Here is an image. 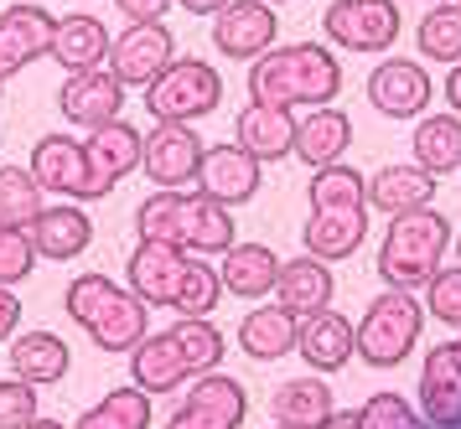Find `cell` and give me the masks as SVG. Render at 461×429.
Masks as SVG:
<instances>
[{
	"label": "cell",
	"instance_id": "cell-51",
	"mask_svg": "<svg viewBox=\"0 0 461 429\" xmlns=\"http://www.w3.org/2000/svg\"><path fill=\"white\" fill-rule=\"evenodd\" d=\"M456 248H461V238H456ZM456 264H461V259H456Z\"/></svg>",
	"mask_w": 461,
	"mask_h": 429
},
{
	"label": "cell",
	"instance_id": "cell-20",
	"mask_svg": "<svg viewBox=\"0 0 461 429\" xmlns=\"http://www.w3.org/2000/svg\"><path fill=\"white\" fill-rule=\"evenodd\" d=\"M295 347H301V357H306L316 372H342L357 357V331H353L348 316H337L332 306H321V310H312V316H301Z\"/></svg>",
	"mask_w": 461,
	"mask_h": 429
},
{
	"label": "cell",
	"instance_id": "cell-16",
	"mask_svg": "<svg viewBox=\"0 0 461 429\" xmlns=\"http://www.w3.org/2000/svg\"><path fill=\"white\" fill-rule=\"evenodd\" d=\"M197 182H203V192H208L212 202H223V207L254 202V192H259V182H265V161L249 156L239 140L233 145H212V150H203V171H197Z\"/></svg>",
	"mask_w": 461,
	"mask_h": 429
},
{
	"label": "cell",
	"instance_id": "cell-3",
	"mask_svg": "<svg viewBox=\"0 0 461 429\" xmlns=\"http://www.w3.org/2000/svg\"><path fill=\"white\" fill-rule=\"evenodd\" d=\"M63 310L68 321H78L88 331V342L99 352H135L146 342V300L135 290L114 285L104 274H78L63 295Z\"/></svg>",
	"mask_w": 461,
	"mask_h": 429
},
{
	"label": "cell",
	"instance_id": "cell-17",
	"mask_svg": "<svg viewBox=\"0 0 461 429\" xmlns=\"http://www.w3.org/2000/svg\"><path fill=\"white\" fill-rule=\"evenodd\" d=\"M58 109H63V120L78 124V130H94V124H104V120H120V109H125V83L114 78L109 67L68 73L63 94H58Z\"/></svg>",
	"mask_w": 461,
	"mask_h": 429
},
{
	"label": "cell",
	"instance_id": "cell-19",
	"mask_svg": "<svg viewBox=\"0 0 461 429\" xmlns=\"http://www.w3.org/2000/svg\"><path fill=\"white\" fill-rule=\"evenodd\" d=\"M368 238V202H353V207H312V218H306V233H301V244L306 254L316 259H348L357 254V244Z\"/></svg>",
	"mask_w": 461,
	"mask_h": 429
},
{
	"label": "cell",
	"instance_id": "cell-24",
	"mask_svg": "<svg viewBox=\"0 0 461 429\" xmlns=\"http://www.w3.org/2000/svg\"><path fill=\"white\" fill-rule=\"evenodd\" d=\"M348 145H353V120H348L342 109H332V103H321V109H312L306 120L295 124V150L291 156L316 171V165L342 161Z\"/></svg>",
	"mask_w": 461,
	"mask_h": 429
},
{
	"label": "cell",
	"instance_id": "cell-1",
	"mask_svg": "<svg viewBox=\"0 0 461 429\" xmlns=\"http://www.w3.org/2000/svg\"><path fill=\"white\" fill-rule=\"evenodd\" d=\"M135 233L150 244H171L182 254L208 259V254H223L233 244V212L223 202H212L208 192L156 186V197H146L135 212Z\"/></svg>",
	"mask_w": 461,
	"mask_h": 429
},
{
	"label": "cell",
	"instance_id": "cell-38",
	"mask_svg": "<svg viewBox=\"0 0 461 429\" xmlns=\"http://www.w3.org/2000/svg\"><path fill=\"white\" fill-rule=\"evenodd\" d=\"M363 192H368V176H363L357 165H348V161L316 165L312 186H306L312 207H353V202H363Z\"/></svg>",
	"mask_w": 461,
	"mask_h": 429
},
{
	"label": "cell",
	"instance_id": "cell-7",
	"mask_svg": "<svg viewBox=\"0 0 461 429\" xmlns=\"http://www.w3.org/2000/svg\"><path fill=\"white\" fill-rule=\"evenodd\" d=\"M399 5L394 0H332L321 11V31L342 52H389L399 41Z\"/></svg>",
	"mask_w": 461,
	"mask_h": 429
},
{
	"label": "cell",
	"instance_id": "cell-54",
	"mask_svg": "<svg viewBox=\"0 0 461 429\" xmlns=\"http://www.w3.org/2000/svg\"><path fill=\"white\" fill-rule=\"evenodd\" d=\"M456 5H461V0H456Z\"/></svg>",
	"mask_w": 461,
	"mask_h": 429
},
{
	"label": "cell",
	"instance_id": "cell-8",
	"mask_svg": "<svg viewBox=\"0 0 461 429\" xmlns=\"http://www.w3.org/2000/svg\"><path fill=\"white\" fill-rule=\"evenodd\" d=\"M26 171L37 176V186H42L47 197H84V202H99L104 197V186L94 182L84 140H73V135H42Z\"/></svg>",
	"mask_w": 461,
	"mask_h": 429
},
{
	"label": "cell",
	"instance_id": "cell-23",
	"mask_svg": "<svg viewBox=\"0 0 461 429\" xmlns=\"http://www.w3.org/2000/svg\"><path fill=\"white\" fill-rule=\"evenodd\" d=\"M436 197V176L430 171H420L415 161L410 165H378L374 176H368V192H363V202L378 207V212H415V207H430Z\"/></svg>",
	"mask_w": 461,
	"mask_h": 429
},
{
	"label": "cell",
	"instance_id": "cell-46",
	"mask_svg": "<svg viewBox=\"0 0 461 429\" xmlns=\"http://www.w3.org/2000/svg\"><path fill=\"white\" fill-rule=\"evenodd\" d=\"M446 103H451V114H461V62H451V73H446Z\"/></svg>",
	"mask_w": 461,
	"mask_h": 429
},
{
	"label": "cell",
	"instance_id": "cell-27",
	"mask_svg": "<svg viewBox=\"0 0 461 429\" xmlns=\"http://www.w3.org/2000/svg\"><path fill=\"white\" fill-rule=\"evenodd\" d=\"M295 336H301V316H291L285 306H254L239 321V347L254 362H280L285 352H295Z\"/></svg>",
	"mask_w": 461,
	"mask_h": 429
},
{
	"label": "cell",
	"instance_id": "cell-22",
	"mask_svg": "<svg viewBox=\"0 0 461 429\" xmlns=\"http://www.w3.org/2000/svg\"><path fill=\"white\" fill-rule=\"evenodd\" d=\"M182 269H187V254H182V248L140 238V244H135V254H130V290H135L146 306H171Z\"/></svg>",
	"mask_w": 461,
	"mask_h": 429
},
{
	"label": "cell",
	"instance_id": "cell-50",
	"mask_svg": "<svg viewBox=\"0 0 461 429\" xmlns=\"http://www.w3.org/2000/svg\"><path fill=\"white\" fill-rule=\"evenodd\" d=\"M270 5H285V0H270Z\"/></svg>",
	"mask_w": 461,
	"mask_h": 429
},
{
	"label": "cell",
	"instance_id": "cell-21",
	"mask_svg": "<svg viewBox=\"0 0 461 429\" xmlns=\"http://www.w3.org/2000/svg\"><path fill=\"white\" fill-rule=\"evenodd\" d=\"M26 238L37 248V259H52V264H68V259H78L88 244H94V223H88L84 207H42V218L26 228Z\"/></svg>",
	"mask_w": 461,
	"mask_h": 429
},
{
	"label": "cell",
	"instance_id": "cell-15",
	"mask_svg": "<svg viewBox=\"0 0 461 429\" xmlns=\"http://www.w3.org/2000/svg\"><path fill=\"white\" fill-rule=\"evenodd\" d=\"M420 414L436 429H461V347L440 342L420 362Z\"/></svg>",
	"mask_w": 461,
	"mask_h": 429
},
{
	"label": "cell",
	"instance_id": "cell-32",
	"mask_svg": "<svg viewBox=\"0 0 461 429\" xmlns=\"http://www.w3.org/2000/svg\"><path fill=\"white\" fill-rule=\"evenodd\" d=\"M239 145L259 156V161H280L295 150V114L291 109H275V103H254L239 114Z\"/></svg>",
	"mask_w": 461,
	"mask_h": 429
},
{
	"label": "cell",
	"instance_id": "cell-14",
	"mask_svg": "<svg viewBox=\"0 0 461 429\" xmlns=\"http://www.w3.org/2000/svg\"><path fill=\"white\" fill-rule=\"evenodd\" d=\"M52 31H58V16L47 11V5H5V16H0V78H16L22 67L52 52Z\"/></svg>",
	"mask_w": 461,
	"mask_h": 429
},
{
	"label": "cell",
	"instance_id": "cell-49",
	"mask_svg": "<svg viewBox=\"0 0 461 429\" xmlns=\"http://www.w3.org/2000/svg\"><path fill=\"white\" fill-rule=\"evenodd\" d=\"M26 429H63V425H58V419H42V414H37V419H32Z\"/></svg>",
	"mask_w": 461,
	"mask_h": 429
},
{
	"label": "cell",
	"instance_id": "cell-37",
	"mask_svg": "<svg viewBox=\"0 0 461 429\" xmlns=\"http://www.w3.org/2000/svg\"><path fill=\"white\" fill-rule=\"evenodd\" d=\"M420 58L425 62H461V5H436V11H425L420 21Z\"/></svg>",
	"mask_w": 461,
	"mask_h": 429
},
{
	"label": "cell",
	"instance_id": "cell-35",
	"mask_svg": "<svg viewBox=\"0 0 461 429\" xmlns=\"http://www.w3.org/2000/svg\"><path fill=\"white\" fill-rule=\"evenodd\" d=\"M73 429H150V393L146 389H114L88 414H78Z\"/></svg>",
	"mask_w": 461,
	"mask_h": 429
},
{
	"label": "cell",
	"instance_id": "cell-30",
	"mask_svg": "<svg viewBox=\"0 0 461 429\" xmlns=\"http://www.w3.org/2000/svg\"><path fill=\"white\" fill-rule=\"evenodd\" d=\"M218 274H223V290H229V295L259 300V295H270L275 280H280V254H275L270 244H229Z\"/></svg>",
	"mask_w": 461,
	"mask_h": 429
},
{
	"label": "cell",
	"instance_id": "cell-45",
	"mask_svg": "<svg viewBox=\"0 0 461 429\" xmlns=\"http://www.w3.org/2000/svg\"><path fill=\"white\" fill-rule=\"evenodd\" d=\"M16 326H22V300L11 295V285H0V342H5Z\"/></svg>",
	"mask_w": 461,
	"mask_h": 429
},
{
	"label": "cell",
	"instance_id": "cell-53",
	"mask_svg": "<svg viewBox=\"0 0 461 429\" xmlns=\"http://www.w3.org/2000/svg\"><path fill=\"white\" fill-rule=\"evenodd\" d=\"M275 429H285V425H275Z\"/></svg>",
	"mask_w": 461,
	"mask_h": 429
},
{
	"label": "cell",
	"instance_id": "cell-10",
	"mask_svg": "<svg viewBox=\"0 0 461 429\" xmlns=\"http://www.w3.org/2000/svg\"><path fill=\"white\" fill-rule=\"evenodd\" d=\"M280 37L270 0H229L223 11H212V47L233 62H254L265 58Z\"/></svg>",
	"mask_w": 461,
	"mask_h": 429
},
{
	"label": "cell",
	"instance_id": "cell-5",
	"mask_svg": "<svg viewBox=\"0 0 461 429\" xmlns=\"http://www.w3.org/2000/svg\"><path fill=\"white\" fill-rule=\"evenodd\" d=\"M218 103H223V78L203 58H171L146 83V114H156V124H192Z\"/></svg>",
	"mask_w": 461,
	"mask_h": 429
},
{
	"label": "cell",
	"instance_id": "cell-34",
	"mask_svg": "<svg viewBox=\"0 0 461 429\" xmlns=\"http://www.w3.org/2000/svg\"><path fill=\"white\" fill-rule=\"evenodd\" d=\"M42 186H37V176L32 171H22V165H0V228H16V233H26V228L42 218Z\"/></svg>",
	"mask_w": 461,
	"mask_h": 429
},
{
	"label": "cell",
	"instance_id": "cell-18",
	"mask_svg": "<svg viewBox=\"0 0 461 429\" xmlns=\"http://www.w3.org/2000/svg\"><path fill=\"white\" fill-rule=\"evenodd\" d=\"M140 145H146V135L130 120H104L88 130L84 150H88V165H94V182L104 186V197L125 182L130 171H140Z\"/></svg>",
	"mask_w": 461,
	"mask_h": 429
},
{
	"label": "cell",
	"instance_id": "cell-48",
	"mask_svg": "<svg viewBox=\"0 0 461 429\" xmlns=\"http://www.w3.org/2000/svg\"><path fill=\"white\" fill-rule=\"evenodd\" d=\"M321 429H363V419H357V409H353V414H342V409H337Z\"/></svg>",
	"mask_w": 461,
	"mask_h": 429
},
{
	"label": "cell",
	"instance_id": "cell-33",
	"mask_svg": "<svg viewBox=\"0 0 461 429\" xmlns=\"http://www.w3.org/2000/svg\"><path fill=\"white\" fill-rule=\"evenodd\" d=\"M410 150H415V165L430 171L436 182L461 171V114H430V120H420Z\"/></svg>",
	"mask_w": 461,
	"mask_h": 429
},
{
	"label": "cell",
	"instance_id": "cell-25",
	"mask_svg": "<svg viewBox=\"0 0 461 429\" xmlns=\"http://www.w3.org/2000/svg\"><path fill=\"white\" fill-rule=\"evenodd\" d=\"M275 306H285L291 316H312V310L332 306V269L327 259H291V264H280V280H275Z\"/></svg>",
	"mask_w": 461,
	"mask_h": 429
},
{
	"label": "cell",
	"instance_id": "cell-13",
	"mask_svg": "<svg viewBox=\"0 0 461 429\" xmlns=\"http://www.w3.org/2000/svg\"><path fill=\"white\" fill-rule=\"evenodd\" d=\"M368 103L384 120H420L430 103V73L420 58H389L368 73Z\"/></svg>",
	"mask_w": 461,
	"mask_h": 429
},
{
	"label": "cell",
	"instance_id": "cell-44",
	"mask_svg": "<svg viewBox=\"0 0 461 429\" xmlns=\"http://www.w3.org/2000/svg\"><path fill=\"white\" fill-rule=\"evenodd\" d=\"M125 21H161L171 11V0H114Z\"/></svg>",
	"mask_w": 461,
	"mask_h": 429
},
{
	"label": "cell",
	"instance_id": "cell-36",
	"mask_svg": "<svg viewBox=\"0 0 461 429\" xmlns=\"http://www.w3.org/2000/svg\"><path fill=\"white\" fill-rule=\"evenodd\" d=\"M218 300H223V274H218L208 259L187 254V269H182V280H176L171 310H182V316H212Z\"/></svg>",
	"mask_w": 461,
	"mask_h": 429
},
{
	"label": "cell",
	"instance_id": "cell-43",
	"mask_svg": "<svg viewBox=\"0 0 461 429\" xmlns=\"http://www.w3.org/2000/svg\"><path fill=\"white\" fill-rule=\"evenodd\" d=\"M37 419V389L22 378H0V429H26Z\"/></svg>",
	"mask_w": 461,
	"mask_h": 429
},
{
	"label": "cell",
	"instance_id": "cell-26",
	"mask_svg": "<svg viewBox=\"0 0 461 429\" xmlns=\"http://www.w3.org/2000/svg\"><path fill=\"white\" fill-rule=\"evenodd\" d=\"M130 378H135V389H146L156 398V393L182 389L192 378V368H187V357H182V347L171 342V331H161V336H146L140 347L130 352Z\"/></svg>",
	"mask_w": 461,
	"mask_h": 429
},
{
	"label": "cell",
	"instance_id": "cell-2",
	"mask_svg": "<svg viewBox=\"0 0 461 429\" xmlns=\"http://www.w3.org/2000/svg\"><path fill=\"white\" fill-rule=\"evenodd\" d=\"M342 94V67L321 41H295V47H270L254 58L249 99L275 103V109H321Z\"/></svg>",
	"mask_w": 461,
	"mask_h": 429
},
{
	"label": "cell",
	"instance_id": "cell-52",
	"mask_svg": "<svg viewBox=\"0 0 461 429\" xmlns=\"http://www.w3.org/2000/svg\"><path fill=\"white\" fill-rule=\"evenodd\" d=\"M0 88H5V78H0Z\"/></svg>",
	"mask_w": 461,
	"mask_h": 429
},
{
	"label": "cell",
	"instance_id": "cell-12",
	"mask_svg": "<svg viewBox=\"0 0 461 429\" xmlns=\"http://www.w3.org/2000/svg\"><path fill=\"white\" fill-rule=\"evenodd\" d=\"M244 409H249L244 383L212 368V372H197V389L187 393L182 409L171 414L167 429H239L244 425Z\"/></svg>",
	"mask_w": 461,
	"mask_h": 429
},
{
	"label": "cell",
	"instance_id": "cell-47",
	"mask_svg": "<svg viewBox=\"0 0 461 429\" xmlns=\"http://www.w3.org/2000/svg\"><path fill=\"white\" fill-rule=\"evenodd\" d=\"M182 11H192V16H212V11H223L229 0H176Z\"/></svg>",
	"mask_w": 461,
	"mask_h": 429
},
{
	"label": "cell",
	"instance_id": "cell-29",
	"mask_svg": "<svg viewBox=\"0 0 461 429\" xmlns=\"http://www.w3.org/2000/svg\"><path fill=\"white\" fill-rule=\"evenodd\" d=\"M109 26L99 16H58L52 31V58L63 62L68 73H88V67H104L109 62Z\"/></svg>",
	"mask_w": 461,
	"mask_h": 429
},
{
	"label": "cell",
	"instance_id": "cell-9",
	"mask_svg": "<svg viewBox=\"0 0 461 429\" xmlns=\"http://www.w3.org/2000/svg\"><path fill=\"white\" fill-rule=\"evenodd\" d=\"M176 58V37H171L167 21H130V31L109 41V73L125 83V88H146L167 62Z\"/></svg>",
	"mask_w": 461,
	"mask_h": 429
},
{
	"label": "cell",
	"instance_id": "cell-39",
	"mask_svg": "<svg viewBox=\"0 0 461 429\" xmlns=\"http://www.w3.org/2000/svg\"><path fill=\"white\" fill-rule=\"evenodd\" d=\"M171 342L182 347V357H187L192 378H197V372H212L218 362H223V331L212 326V321H203V316H187V321H176V326H171Z\"/></svg>",
	"mask_w": 461,
	"mask_h": 429
},
{
	"label": "cell",
	"instance_id": "cell-31",
	"mask_svg": "<svg viewBox=\"0 0 461 429\" xmlns=\"http://www.w3.org/2000/svg\"><path fill=\"white\" fill-rule=\"evenodd\" d=\"M68 342L58 331H26L11 342V378H22L32 389H47V383H63L68 372Z\"/></svg>",
	"mask_w": 461,
	"mask_h": 429
},
{
	"label": "cell",
	"instance_id": "cell-6",
	"mask_svg": "<svg viewBox=\"0 0 461 429\" xmlns=\"http://www.w3.org/2000/svg\"><path fill=\"white\" fill-rule=\"evenodd\" d=\"M420 326H425V316H420V300L415 290H384L374 295V306L368 316L357 321V357L368 362V368H399L420 342Z\"/></svg>",
	"mask_w": 461,
	"mask_h": 429
},
{
	"label": "cell",
	"instance_id": "cell-55",
	"mask_svg": "<svg viewBox=\"0 0 461 429\" xmlns=\"http://www.w3.org/2000/svg\"><path fill=\"white\" fill-rule=\"evenodd\" d=\"M456 347H461V342H456Z\"/></svg>",
	"mask_w": 461,
	"mask_h": 429
},
{
	"label": "cell",
	"instance_id": "cell-11",
	"mask_svg": "<svg viewBox=\"0 0 461 429\" xmlns=\"http://www.w3.org/2000/svg\"><path fill=\"white\" fill-rule=\"evenodd\" d=\"M203 150H208V145L197 140L192 124H156V130L146 135V145H140V171H146L156 186L182 192V186L197 182Z\"/></svg>",
	"mask_w": 461,
	"mask_h": 429
},
{
	"label": "cell",
	"instance_id": "cell-41",
	"mask_svg": "<svg viewBox=\"0 0 461 429\" xmlns=\"http://www.w3.org/2000/svg\"><path fill=\"white\" fill-rule=\"evenodd\" d=\"M425 310H430L436 321H446V326H461V264L430 274V285H425Z\"/></svg>",
	"mask_w": 461,
	"mask_h": 429
},
{
	"label": "cell",
	"instance_id": "cell-28",
	"mask_svg": "<svg viewBox=\"0 0 461 429\" xmlns=\"http://www.w3.org/2000/svg\"><path fill=\"white\" fill-rule=\"evenodd\" d=\"M270 414H275V425H285V429H321L337 414V398L327 389V378H291V383L275 389Z\"/></svg>",
	"mask_w": 461,
	"mask_h": 429
},
{
	"label": "cell",
	"instance_id": "cell-4",
	"mask_svg": "<svg viewBox=\"0 0 461 429\" xmlns=\"http://www.w3.org/2000/svg\"><path fill=\"white\" fill-rule=\"evenodd\" d=\"M446 248H451V223L440 218L436 207L399 212V218H389V233L378 244V274L394 290H420V285H430V274L440 269Z\"/></svg>",
	"mask_w": 461,
	"mask_h": 429
},
{
	"label": "cell",
	"instance_id": "cell-42",
	"mask_svg": "<svg viewBox=\"0 0 461 429\" xmlns=\"http://www.w3.org/2000/svg\"><path fill=\"white\" fill-rule=\"evenodd\" d=\"M32 269H37V248H32V238L16 233V228H0V285H22Z\"/></svg>",
	"mask_w": 461,
	"mask_h": 429
},
{
	"label": "cell",
	"instance_id": "cell-40",
	"mask_svg": "<svg viewBox=\"0 0 461 429\" xmlns=\"http://www.w3.org/2000/svg\"><path fill=\"white\" fill-rule=\"evenodd\" d=\"M363 429H436L425 414H415V404H404L399 393H374L363 409H357Z\"/></svg>",
	"mask_w": 461,
	"mask_h": 429
}]
</instances>
